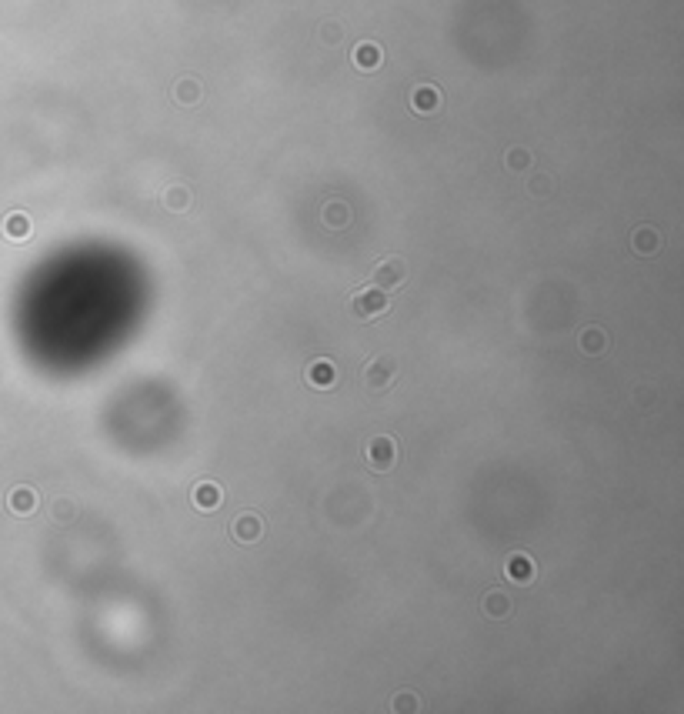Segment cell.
<instances>
[{"mask_svg": "<svg viewBox=\"0 0 684 714\" xmlns=\"http://www.w3.org/2000/svg\"><path fill=\"white\" fill-rule=\"evenodd\" d=\"M401 377V364L391 357V354H374L371 361L361 367V381L371 394H387V391H394Z\"/></svg>", "mask_w": 684, "mask_h": 714, "instance_id": "6da1fadb", "label": "cell"}, {"mask_svg": "<svg viewBox=\"0 0 684 714\" xmlns=\"http://www.w3.org/2000/svg\"><path fill=\"white\" fill-rule=\"evenodd\" d=\"M364 464L374 474H391L398 467V440L394 434H374L364 444Z\"/></svg>", "mask_w": 684, "mask_h": 714, "instance_id": "7a4b0ae2", "label": "cell"}, {"mask_svg": "<svg viewBox=\"0 0 684 714\" xmlns=\"http://www.w3.org/2000/svg\"><path fill=\"white\" fill-rule=\"evenodd\" d=\"M387 310H391V294L381 291V287L371 284L351 294V314L357 320H377V318H384Z\"/></svg>", "mask_w": 684, "mask_h": 714, "instance_id": "3957f363", "label": "cell"}, {"mask_svg": "<svg viewBox=\"0 0 684 714\" xmlns=\"http://www.w3.org/2000/svg\"><path fill=\"white\" fill-rule=\"evenodd\" d=\"M404 281H408V261H404V257H384V261L371 271V284L387 291V294L398 291Z\"/></svg>", "mask_w": 684, "mask_h": 714, "instance_id": "277c9868", "label": "cell"}, {"mask_svg": "<svg viewBox=\"0 0 684 714\" xmlns=\"http://www.w3.org/2000/svg\"><path fill=\"white\" fill-rule=\"evenodd\" d=\"M227 534H231V538L237 541V544L251 548V544H257V541L264 538V517L257 514V511H244V514H237V517L231 521Z\"/></svg>", "mask_w": 684, "mask_h": 714, "instance_id": "5b68a950", "label": "cell"}, {"mask_svg": "<svg viewBox=\"0 0 684 714\" xmlns=\"http://www.w3.org/2000/svg\"><path fill=\"white\" fill-rule=\"evenodd\" d=\"M304 381H308V387H314V391H331V387H337V367H334L327 357H314V361L304 367Z\"/></svg>", "mask_w": 684, "mask_h": 714, "instance_id": "8992f818", "label": "cell"}, {"mask_svg": "<svg viewBox=\"0 0 684 714\" xmlns=\"http://www.w3.org/2000/svg\"><path fill=\"white\" fill-rule=\"evenodd\" d=\"M504 578H508L511 584H531L538 578V564H534L531 554L514 551V554H508V561H504Z\"/></svg>", "mask_w": 684, "mask_h": 714, "instance_id": "52a82bcc", "label": "cell"}, {"mask_svg": "<svg viewBox=\"0 0 684 714\" xmlns=\"http://www.w3.org/2000/svg\"><path fill=\"white\" fill-rule=\"evenodd\" d=\"M661 244H664V237H661V231L658 227H634L631 231V251L638 254V257H654V254L661 251Z\"/></svg>", "mask_w": 684, "mask_h": 714, "instance_id": "ba28073f", "label": "cell"}, {"mask_svg": "<svg viewBox=\"0 0 684 714\" xmlns=\"http://www.w3.org/2000/svg\"><path fill=\"white\" fill-rule=\"evenodd\" d=\"M607 347H611V337H607V330L597 328V324H587V328L577 334V351L587 354V357H601Z\"/></svg>", "mask_w": 684, "mask_h": 714, "instance_id": "9c48e42d", "label": "cell"}, {"mask_svg": "<svg viewBox=\"0 0 684 714\" xmlns=\"http://www.w3.org/2000/svg\"><path fill=\"white\" fill-rule=\"evenodd\" d=\"M221 484L217 481H197L194 484V491H190V504L197 507V511H214V507L221 504Z\"/></svg>", "mask_w": 684, "mask_h": 714, "instance_id": "30bf717a", "label": "cell"}, {"mask_svg": "<svg viewBox=\"0 0 684 714\" xmlns=\"http://www.w3.org/2000/svg\"><path fill=\"white\" fill-rule=\"evenodd\" d=\"M411 107H414V114H424V117H430L434 110L441 107V90L430 87V84H420V87H414V90H411Z\"/></svg>", "mask_w": 684, "mask_h": 714, "instance_id": "8fae6325", "label": "cell"}, {"mask_svg": "<svg viewBox=\"0 0 684 714\" xmlns=\"http://www.w3.org/2000/svg\"><path fill=\"white\" fill-rule=\"evenodd\" d=\"M7 507H11L17 517H31L33 507H37V491L27 487V484H17V487H11V494H7Z\"/></svg>", "mask_w": 684, "mask_h": 714, "instance_id": "7c38bea8", "label": "cell"}, {"mask_svg": "<svg viewBox=\"0 0 684 714\" xmlns=\"http://www.w3.org/2000/svg\"><path fill=\"white\" fill-rule=\"evenodd\" d=\"M351 60H354V67H357V70H364V74H371V70H377V67H381L384 54H381V47H377L374 40H361V44L354 47Z\"/></svg>", "mask_w": 684, "mask_h": 714, "instance_id": "4fadbf2b", "label": "cell"}, {"mask_svg": "<svg viewBox=\"0 0 684 714\" xmlns=\"http://www.w3.org/2000/svg\"><path fill=\"white\" fill-rule=\"evenodd\" d=\"M170 97H174L180 107H194V104H200V97H204V87H200L197 77H180L174 87H170Z\"/></svg>", "mask_w": 684, "mask_h": 714, "instance_id": "5bb4252c", "label": "cell"}, {"mask_svg": "<svg viewBox=\"0 0 684 714\" xmlns=\"http://www.w3.org/2000/svg\"><path fill=\"white\" fill-rule=\"evenodd\" d=\"M511 611H514L511 594H504V591H487L484 594V615L491 617V621H508Z\"/></svg>", "mask_w": 684, "mask_h": 714, "instance_id": "9a60e30c", "label": "cell"}, {"mask_svg": "<svg viewBox=\"0 0 684 714\" xmlns=\"http://www.w3.org/2000/svg\"><path fill=\"white\" fill-rule=\"evenodd\" d=\"M31 231H33V224L23 210H13V214L4 217V237H7V241H27Z\"/></svg>", "mask_w": 684, "mask_h": 714, "instance_id": "2e32d148", "label": "cell"}, {"mask_svg": "<svg viewBox=\"0 0 684 714\" xmlns=\"http://www.w3.org/2000/svg\"><path fill=\"white\" fill-rule=\"evenodd\" d=\"M324 224H327L331 231H344V227L351 224V207H347L344 200H331V204L324 207Z\"/></svg>", "mask_w": 684, "mask_h": 714, "instance_id": "e0dca14e", "label": "cell"}, {"mask_svg": "<svg viewBox=\"0 0 684 714\" xmlns=\"http://www.w3.org/2000/svg\"><path fill=\"white\" fill-rule=\"evenodd\" d=\"M50 517H54L57 524H74V521H77V504L67 494L54 497V501H50Z\"/></svg>", "mask_w": 684, "mask_h": 714, "instance_id": "ac0fdd59", "label": "cell"}, {"mask_svg": "<svg viewBox=\"0 0 684 714\" xmlns=\"http://www.w3.org/2000/svg\"><path fill=\"white\" fill-rule=\"evenodd\" d=\"M164 207L167 210H188L190 207V190L184 184H174V187H167V194H164Z\"/></svg>", "mask_w": 684, "mask_h": 714, "instance_id": "d6986e66", "label": "cell"}, {"mask_svg": "<svg viewBox=\"0 0 684 714\" xmlns=\"http://www.w3.org/2000/svg\"><path fill=\"white\" fill-rule=\"evenodd\" d=\"M504 164H508V171H514V174L528 171L531 167V151H524V147H511L508 157H504Z\"/></svg>", "mask_w": 684, "mask_h": 714, "instance_id": "ffe728a7", "label": "cell"}, {"mask_svg": "<svg viewBox=\"0 0 684 714\" xmlns=\"http://www.w3.org/2000/svg\"><path fill=\"white\" fill-rule=\"evenodd\" d=\"M418 708H420V698L418 694H411V691H398L394 698H391V711L408 714V711H418Z\"/></svg>", "mask_w": 684, "mask_h": 714, "instance_id": "44dd1931", "label": "cell"}, {"mask_svg": "<svg viewBox=\"0 0 684 714\" xmlns=\"http://www.w3.org/2000/svg\"><path fill=\"white\" fill-rule=\"evenodd\" d=\"M528 190L534 194V198H548V194L554 190V180L548 174H538V177H531L528 180Z\"/></svg>", "mask_w": 684, "mask_h": 714, "instance_id": "7402d4cb", "label": "cell"}, {"mask_svg": "<svg viewBox=\"0 0 684 714\" xmlns=\"http://www.w3.org/2000/svg\"><path fill=\"white\" fill-rule=\"evenodd\" d=\"M320 37H324V44H337L341 40L344 33H341V23H334V21H327L324 27H320Z\"/></svg>", "mask_w": 684, "mask_h": 714, "instance_id": "603a6c76", "label": "cell"}]
</instances>
